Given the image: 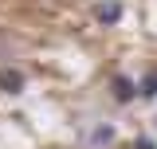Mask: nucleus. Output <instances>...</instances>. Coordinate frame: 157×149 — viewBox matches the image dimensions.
<instances>
[{"label":"nucleus","instance_id":"obj_1","mask_svg":"<svg viewBox=\"0 0 157 149\" xmlns=\"http://www.w3.org/2000/svg\"><path fill=\"white\" fill-rule=\"evenodd\" d=\"M110 98H114L118 106L134 102V98H137V86H134V78H126V74H114V78H110Z\"/></svg>","mask_w":157,"mask_h":149},{"label":"nucleus","instance_id":"obj_2","mask_svg":"<svg viewBox=\"0 0 157 149\" xmlns=\"http://www.w3.org/2000/svg\"><path fill=\"white\" fill-rule=\"evenodd\" d=\"M94 20L98 24H118L122 20V4L118 0H98L94 4Z\"/></svg>","mask_w":157,"mask_h":149},{"label":"nucleus","instance_id":"obj_3","mask_svg":"<svg viewBox=\"0 0 157 149\" xmlns=\"http://www.w3.org/2000/svg\"><path fill=\"white\" fill-rule=\"evenodd\" d=\"M0 90L4 94H20L24 90V74L12 71V67H0Z\"/></svg>","mask_w":157,"mask_h":149},{"label":"nucleus","instance_id":"obj_4","mask_svg":"<svg viewBox=\"0 0 157 149\" xmlns=\"http://www.w3.org/2000/svg\"><path fill=\"white\" fill-rule=\"evenodd\" d=\"M137 98H145V102H153V98H157V67H153V71H145L141 86H137Z\"/></svg>","mask_w":157,"mask_h":149},{"label":"nucleus","instance_id":"obj_5","mask_svg":"<svg viewBox=\"0 0 157 149\" xmlns=\"http://www.w3.org/2000/svg\"><path fill=\"white\" fill-rule=\"evenodd\" d=\"M106 141H114V126H98L90 133V145H106Z\"/></svg>","mask_w":157,"mask_h":149},{"label":"nucleus","instance_id":"obj_6","mask_svg":"<svg viewBox=\"0 0 157 149\" xmlns=\"http://www.w3.org/2000/svg\"><path fill=\"white\" fill-rule=\"evenodd\" d=\"M134 149H157V137H149V133H141L134 141Z\"/></svg>","mask_w":157,"mask_h":149}]
</instances>
